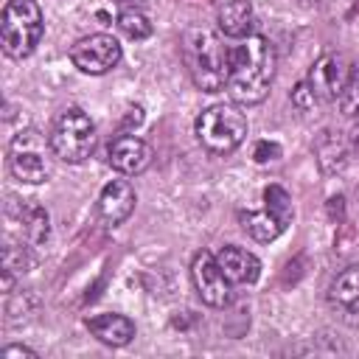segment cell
Instances as JSON below:
<instances>
[{
    "label": "cell",
    "mask_w": 359,
    "mask_h": 359,
    "mask_svg": "<svg viewBox=\"0 0 359 359\" xmlns=\"http://www.w3.org/2000/svg\"><path fill=\"white\" fill-rule=\"evenodd\" d=\"M275 70H278L275 45L261 34H250L247 39H241V45L230 48L224 90L236 104L255 107L269 95Z\"/></svg>",
    "instance_id": "1"
},
{
    "label": "cell",
    "mask_w": 359,
    "mask_h": 359,
    "mask_svg": "<svg viewBox=\"0 0 359 359\" xmlns=\"http://www.w3.org/2000/svg\"><path fill=\"white\" fill-rule=\"evenodd\" d=\"M182 59L191 73V81L202 93H219L227 81V59L230 50L219 42L210 28H188L182 34Z\"/></svg>",
    "instance_id": "2"
},
{
    "label": "cell",
    "mask_w": 359,
    "mask_h": 359,
    "mask_svg": "<svg viewBox=\"0 0 359 359\" xmlns=\"http://www.w3.org/2000/svg\"><path fill=\"white\" fill-rule=\"evenodd\" d=\"M45 31L42 8L36 0H8L0 14V45L8 59H25L34 53Z\"/></svg>",
    "instance_id": "3"
},
{
    "label": "cell",
    "mask_w": 359,
    "mask_h": 359,
    "mask_svg": "<svg viewBox=\"0 0 359 359\" xmlns=\"http://www.w3.org/2000/svg\"><path fill=\"white\" fill-rule=\"evenodd\" d=\"M247 137V115L236 104H210L196 118V140L210 154H230Z\"/></svg>",
    "instance_id": "4"
},
{
    "label": "cell",
    "mask_w": 359,
    "mask_h": 359,
    "mask_svg": "<svg viewBox=\"0 0 359 359\" xmlns=\"http://www.w3.org/2000/svg\"><path fill=\"white\" fill-rule=\"evenodd\" d=\"M48 149L53 151L56 160H62L67 165L84 163L95 149V123L79 107L65 109L50 126Z\"/></svg>",
    "instance_id": "5"
},
{
    "label": "cell",
    "mask_w": 359,
    "mask_h": 359,
    "mask_svg": "<svg viewBox=\"0 0 359 359\" xmlns=\"http://www.w3.org/2000/svg\"><path fill=\"white\" fill-rule=\"evenodd\" d=\"M8 171L14 180L25 185H39L50 177V165L45 157V140L39 137V132L25 129L14 135L8 146Z\"/></svg>",
    "instance_id": "6"
},
{
    "label": "cell",
    "mask_w": 359,
    "mask_h": 359,
    "mask_svg": "<svg viewBox=\"0 0 359 359\" xmlns=\"http://www.w3.org/2000/svg\"><path fill=\"white\" fill-rule=\"evenodd\" d=\"M121 56H123L121 42L112 34H90V36H81L70 48V62L81 73H90V76L109 73L112 67H118Z\"/></svg>",
    "instance_id": "7"
},
{
    "label": "cell",
    "mask_w": 359,
    "mask_h": 359,
    "mask_svg": "<svg viewBox=\"0 0 359 359\" xmlns=\"http://www.w3.org/2000/svg\"><path fill=\"white\" fill-rule=\"evenodd\" d=\"M351 79H353V65H351L348 56L339 53V50L323 53V56L311 65V70H309V76H306V81L311 84V90L317 93L320 101H339V95H342L345 87L351 84Z\"/></svg>",
    "instance_id": "8"
},
{
    "label": "cell",
    "mask_w": 359,
    "mask_h": 359,
    "mask_svg": "<svg viewBox=\"0 0 359 359\" xmlns=\"http://www.w3.org/2000/svg\"><path fill=\"white\" fill-rule=\"evenodd\" d=\"M191 280L196 294L202 297V303H208L210 309H224L233 300V283L227 280V275L222 272L219 261L213 252H196L194 264H191Z\"/></svg>",
    "instance_id": "9"
},
{
    "label": "cell",
    "mask_w": 359,
    "mask_h": 359,
    "mask_svg": "<svg viewBox=\"0 0 359 359\" xmlns=\"http://www.w3.org/2000/svg\"><path fill=\"white\" fill-rule=\"evenodd\" d=\"M151 146L137 135H121L109 143L107 160L109 165L123 177H137L151 165Z\"/></svg>",
    "instance_id": "10"
},
{
    "label": "cell",
    "mask_w": 359,
    "mask_h": 359,
    "mask_svg": "<svg viewBox=\"0 0 359 359\" xmlns=\"http://www.w3.org/2000/svg\"><path fill=\"white\" fill-rule=\"evenodd\" d=\"M328 306L331 311L348 323L359 325V264L345 266L328 286Z\"/></svg>",
    "instance_id": "11"
},
{
    "label": "cell",
    "mask_w": 359,
    "mask_h": 359,
    "mask_svg": "<svg viewBox=\"0 0 359 359\" xmlns=\"http://www.w3.org/2000/svg\"><path fill=\"white\" fill-rule=\"evenodd\" d=\"M135 202H137L135 188H132L126 180H112V182H107V185L101 188L95 210H98V216H101L104 224L118 227L121 222L129 219V213L135 210Z\"/></svg>",
    "instance_id": "12"
},
{
    "label": "cell",
    "mask_w": 359,
    "mask_h": 359,
    "mask_svg": "<svg viewBox=\"0 0 359 359\" xmlns=\"http://www.w3.org/2000/svg\"><path fill=\"white\" fill-rule=\"evenodd\" d=\"M84 325L98 342L112 345V348H123L135 339V323L126 314H112V311L93 314L84 320Z\"/></svg>",
    "instance_id": "13"
},
{
    "label": "cell",
    "mask_w": 359,
    "mask_h": 359,
    "mask_svg": "<svg viewBox=\"0 0 359 359\" xmlns=\"http://www.w3.org/2000/svg\"><path fill=\"white\" fill-rule=\"evenodd\" d=\"M216 261L230 283H255L261 275V261L250 250L236 247V244H224L216 252Z\"/></svg>",
    "instance_id": "14"
},
{
    "label": "cell",
    "mask_w": 359,
    "mask_h": 359,
    "mask_svg": "<svg viewBox=\"0 0 359 359\" xmlns=\"http://www.w3.org/2000/svg\"><path fill=\"white\" fill-rule=\"evenodd\" d=\"M216 25L219 34H224L227 39H247L255 28V11L250 0H222L216 11Z\"/></svg>",
    "instance_id": "15"
},
{
    "label": "cell",
    "mask_w": 359,
    "mask_h": 359,
    "mask_svg": "<svg viewBox=\"0 0 359 359\" xmlns=\"http://www.w3.org/2000/svg\"><path fill=\"white\" fill-rule=\"evenodd\" d=\"M238 222H241V230H244L250 238L261 241V244L275 241V238L286 230V224H280V219L272 216L266 208H261V210H241V213H238Z\"/></svg>",
    "instance_id": "16"
},
{
    "label": "cell",
    "mask_w": 359,
    "mask_h": 359,
    "mask_svg": "<svg viewBox=\"0 0 359 359\" xmlns=\"http://www.w3.org/2000/svg\"><path fill=\"white\" fill-rule=\"evenodd\" d=\"M314 154H317V163L323 168V174H339L345 165H348V143L334 135V132H323L314 143Z\"/></svg>",
    "instance_id": "17"
},
{
    "label": "cell",
    "mask_w": 359,
    "mask_h": 359,
    "mask_svg": "<svg viewBox=\"0 0 359 359\" xmlns=\"http://www.w3.org/2000/svg\"><path fill=\"white\" fill-rule=\"evenodd\" d=\"M118 28H121L123 36H129V39H135V42L149 39L151 31H154L151 22H149V17H146L140 8H123V11L118 14Z\"/></svg>",
    "instance_id": "18"
},
{
    "label": "cell",
    "mask_w": 359,
    "mask_h": 359,
    "mask_svg": "<svg viewBox=\"0 0 359 359\" xmlns=\"http://www.w3.org/2000/svg\"><path fill=\"white\" fill-rule=\"evenodd\" d=\"M264 208L280 219V224H289L292 222V196L283 185H266L264 188Z\"/></svg>",
    "instance_id": "19"
},
{
    "label": "cell",
    "mask_w": 359,
    "mask_h": 359,
    "mask_svg": "<svg viewBox=\"0 0 359 359\" xmlns=\"http://www.w3.org/2000/svg\"><path fill=\"white\" fill-rule=\"evenodd\" d=\"M22 224H25V238L31 244H42L48 238V213L42 208H28L25 216H22Z\"/></svg>",
    "instance_id": "20"
},
{
    "label": "cell",
    "mask_w": 359,
    "mask_h": 359,
    "mask_svg": "<svg viewBox=\"0 0 359 359\" xmlns=\"http://www.w3.org/2000/svg\"><path fill=\"white\" fill-rule=\"evenodd\" d=\"M339 107H342V115L359 121V67H353V79L339 95Z\"/></svg>",
    "instance_id": "21"
},
{
    "label": "cell",
    "mask_w": 359,
    "mask_h": 359,
    "mask_svg": "<svg viewBox=\"0 0 359 359\" xmlns=\"http://www.w3.org/2000/svg\"><path fill=\"white\" fill-rule=\"evenodd\" d=\"M320 98H317V93L311 90V84L303 79L294 90H292V104L297 107V109H303V112H309V109H314V104H317Z\"/></svg>",
    "instance_id": "22"
},
{
    "label": "cell",
    "mask_w": 359,
    "mask_h": 359,
    "mask_svg": "<svg viewBox=\"0 0 359 359\" xmlns=\"http://www.w3.org/2000/svg\"><path fill=\"white\" fill-rule=\"evenodd\" d=\"M278 157H280V146H278V143L258 140L255 149H252V160H255V163H269V160H278Z\"/></svg>",
    "instance_id": "23"
},
{
    "label": "cell",
    "mask_w": 359,
    "mask_h": 359,
    "mask_svg": "<svg viewBox=\"0 0 359 359\" xmlns=\"http://www.w3.org/2000/svg\"><path fill=\"white\" fill-rule=\"evenodd\" d=\"M0 359H36V351H31L25 345H8L0 351Z\"/></svg>",
    "instance_id": "24"
}]
</instances>
